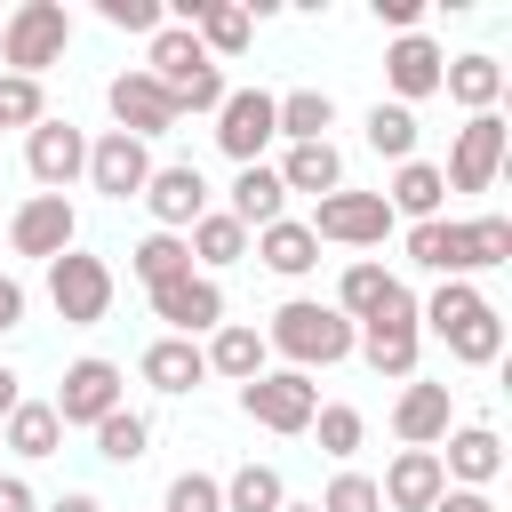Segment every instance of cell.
Returning <instances> with one entry per match:
<instances>
[{
	"label": "cell",
	"mask_w": 512,
	"mask_h": 512,
	"mask_svg": "<svg viewBox=\"0 0 512 512\" xmlns=\"http://www.w3.org/2000/svg\"><path fill=\"white\" fill-rule=\"evenodd\" d=\"M304 232L312 240H344V248H376L392 232V208H384V192H328Z\"/></svg>",
	"instance_id": "cell-7"
},
{
	"label": "cell",
	"mask_w": 512,
	"mask_h": 512,
	"mask_svg": "<svg viewBox=\"0 0 512 512\" xmlns=\"http://www.w3.org/2000/svg\"><path fill=\"white\" fill-rule=\"evenodd\" d=\"M136 200L160 216V232H184V224H200V216H208V176H200L192 160H176V168H152Z\"/></svg>",
	"instance_id": "cell-12"
},
{
	"label": "cell",
	"mask_w": 512,
	"mask_h": 512,
	"mask_svg": "<svg viewBox=\"0 0 512 512\" xmlns=\"http://www.w3.org/2000/svg\"><path fill=\"white\" fill-rule=\"evenodd\" d=\"M64 40H72V16H64V0H24V8L0 24V56H8L24 80H40V72L64 56Z\"/></svg>",
	"instance_id": "cell-3"
},
{
	"label": "cell",
	"mask_w": 512,
	"mask_h": 512,
	"mask_svg": "<svg viewBox=\"0 0 512 512\" xmlns=\"http://www.w3.org/2000/svg\"><path fill=\"white\" fill-rule=\"evenodd\" d=\"M496 168H504V120H496V112H472V120L456 128V152H448L440 184H456V192H488Z\"/></svg>",
	"instance_id": "cell-9"
},
{
	"label": "cell",
	"mask_w": 512,
	"mask_h": 512,
	"mask_svg": "<svg viewBox=\"0 0 512 512\" xmlns=\"http://www.w3.org/2000/svg\"><path fill=\"white\" fill-rule=\"evenodd\" d=\"M40 120H48V104H40V80L8 72V80H0V128H40Z\"/></svg>",
	"instance_id": "cell-40"
},
{
	"label": "cell",
	"mask_w": 512,
	"mask_h": 512,
	"mask_svg": "<svg viewBox=\"0 0 512 512\" xmlns=\"http://www.w3.org/2000/svg\"><path fill=\"white\" fill-rule=\"evenodd\" d=\"M144 176H152V152H144L136 136H120V128H112V136H96V144H88V184H96L104 200H136V192H144Z\"/></svg>",
	"instance_id": "cell-15"
},
{
	"label": "cell",
	"mask_w": 512,
	"mask_h": 512,
	"mask_svg": "<svg viewBox=\"0 0 512 512\" xmlns=\"http://www.w3.org/2000/svg\"><path fill=\"white\" fill-rule=\"evenodd\" d=\"M272 136H280V128H272V96H264V88H224V104H216V144H224V160L256 168V152H264Z\"/></svg>",
	"instance_id": "cell-8"
},
{
	"label": "cell",
	"mask_w": 512,
	"mask_h": 512,
	"mask_svg": "<svg viewBox=\"0 0 512 512\" xmlns=\"http://www.w3.org/2000/svg\"><path fill=\"white\" fill-rule=\"evenodd\" d=\"M392 432H400L408 448L448 440V384H408V392H400V408H392Z\"/></svg>",
	"instance_id": "cell-20"
},
{
	"label": "cell",
	"mask_w": 512,
	"mask_h": 512,
	"mask_svg": "<svg viewBox=\"0 0 512 512\" xmlns=\"http://www.w3.org/2000/svg\"><path fill=\"white\" fill-rule=\"evenodd\" d=\"M432 512H496V504H488L480 488H440V504H432Z\"/></svg>",
	"instance_id": "cell-47"
},
{
	"label": "cell",
	"mask_w": 512,
	"mask_h": 512,
	"mask_svg": "<svg viewBox=\"0 0 512 512\" xmlns=\"http://www.w3.org/2000/svg\"><path fill=\"white\" fill-rule=\"evenodd\" d=\"M440 88H448L464 112H496V96H504V64H496V56H456V64L440 72Z\"/></svg>",
	"instance_id": "cell-28"
},
{
	"label": "cell",
	"mask_w": 512,
	"mask_h": 512,
	"mask_svg": "<svg viewBox=\"0 0 512 512\" xmlns=\"http://www.w3.org/2000/svg\"><path fill=\"white\" fill-rule=\"evenodd\" d=\"M24 168H32V184L64 192V184L88 168V136H80L72 120H40V128L24 136Z\"/></svg>",
	"instance_id": "cell-14"
},
{
	"label": "cell",
	"mask_w": 512,
	"mask_h": 512,
	"mask_svg": "<svg viewBox=\"0 0 512 512\" xmlns=\"http://www.w3.org/2000/svg\"><path fill=\"white\" fill-rule=\"evenodd\" d=\"M0 512H32V488L24 480H0Z\"/></svg>",
	"instance_id": "cell-50"
},
{
	"label": "cell",
	"mask_w": 512,
	"mask_h": 512,
	"mask_svg": "<svg viewBox=\"0 0 512 512\" xmlns=\"http://www.w3.org/2000/svg\"><path fill=\"white\" fill-rule=\"evenodd\" d=\"M96 448H104V456H112V464H136V456H144V448H152V424H144V416H136V408H112V416H104V424H96Z\"/></svg>",
	"instance_id": "cell-38"
},
{
	"label": "cell",
	"mask_w": 512,
	"mask_h": 512,
	"mask_svg": "<svg viewBox=\"0 0 512 512\" xmlns=\"http://www.w3.org/2000/svg\"><path fill=\"white\" fill-rule=\"evenodd\" d=\"M408 264H424V272H448V280L480 272V264H472V232H464V224H440V216L408 232Z\"/></svg>",
	"instance_id": "cell-19"
},
{
	"label": "cell",
	"mask_w": 512,
	"mask_h": 512,
	"mask_svg": "<svg viewBox=\"0 0 512 512\" xmlns=\"http://www.w3.org/2000/svg\"><path fill=\"white\" fill-rule=\"evenodd\" d=\"M280 208H288V184H280L272 168H240V176H232V208H224V216H232L240 232H248V224H256V232L280 224Z\"/></svg>",
	"instance_id": "cell-22"
},
{
	"label": "cell",
	"mask_w": 512,
	"mask_h": 512,
	"mask_svg": "<svg viewBox=\"0 0 512 512\" xmlns=\"http://www.w3.org/2000/svg\"><path fill=\"white\" fill-rule=\"evenodd\" d=\"M48 304H56L72 328H96V320L112 312V264H104V256L64 248V256L48 264Z\"/></svg>",
	"instance_id": "cell-4"
},
{
	"label": "cell",
	"mask_w": 512,
	"mask_h": 512,
	"mask_svg": "<svg viewBox=\"0 0 512 512\" xmlns=\"http://www.w3.org/2000/svg\"><path fill=\"white\" fill-rule=\"evenodd\" d=\"M16 400H24V376H16V368H0V424L16 416Z\"/></svg>",
	"instance_id": "cell-49"
},
{
	"label": "cell",
	"mask_w": 512,
	"mask_h": 512,
	"mask_svg": "<svg viewBox=\"0 0 512 512\" xmlns=\"http://www.w3.org/2000/svg\"><path fill=\"white\" fill-rule=\"evenodd\" d=\"M368 144L384 160H416V112L408 104H368Z\"/></svg>",
	"instance_id": "cell-36"
},
{
	"label": "cell",
	"mask_w": 512,
	"mask_h": 512,
	"mask_svg": "<svg viewBox=\"0 0 512 512\" xmlns=\"http://www.w3.org/2000/svg\"><path fill=\"white\" fill-rule=\"evenodd\" d=\"M184 248H192V256H200V264H240V256H248V232H240V224H232V216H200V224H192V240H184Z\"/></svg>",
	"instance_id": "cell-37"
},
{
	"label": "cell",
	"mask_w": 512,
	"mask_h": 512,
	"mask_svg": "<svg viewBox=\"0 0 512 512\" xmlns=\"http://www.w3.org/2000/svg\"><path fill=\"white\" fill-rule=\"evenodd\" d=\"M48 408H56V424H104L120 408V368L112 360H72Z\"/></svg>",
	"instance_id": "cell-10"
},
{
	"label": "cell",
	"mask_w": 512,
	"mask_h": 512,
	"mask_svg": "<svg viewBox=\"0 0 512 512\" xmlns=\"http://www.w3.org/2000/svg\"><path fill=\"white\" fill-rule=\"evenodd\" d=\"M416 344H424V328H416V296L408 288H392L384 296V312L376 320H360V352H368V368L376 376H416Z\"/></svg>",
	"instance_id": "cell-5"
},
{
	"label": "cell",
	"mask_w": 512,
	"mask_h": 512,
	"mask_svg": "<svg viewBox=\"0 0 512 512\" xmlns=\"http://www.w3.org/2000/svg\"><path fill=\"white\" fill-rule=\"evenodd\" d=\"M264 344H280L288 360H296V376L304 368H328V360H344L352 344H360V328L336 312V304H312V296H296V304H280L272 312V336Z\"/></svg>",
	"instance_id": "cell-2"
},
{
	"label": "cell",
	"mask_w": 512,
	"mask_h": 512,
	"mask_svg": "<svg viewBox=\"0 0 512 512\" xmlns=\"http://www.w3.org/2000/svg\"><path fill=\"white\" fill-rule=\"evenodd\" d=\"M312 424H320V448H328V456H352V448H360V432H368V424H360V408H320Z\"/></svg>",
	"instance_id": "cell-43"
},
{
	"label": "cell",
	"mask_w": 512,
	"mask_h": 512,
	"mask_svg": "<svg viewBox=\"0 0 512 512\" xmlns=\"http://www.w3.org/2000/svg\"><path fill=\"white\" fill-rule=\"evenodd\" d=\"M440 488H448L440 456H432V448H408V456L384 472V488H376V496H384L392 512H432V504H440Z\"/></svg>",
	"instance_id": "cell-18"
},
{
	"label": "cell",
	"mask_w": 512,
	"mask_h": 512,
	"mask_svg": "<svg viewBox=\"0 0 512 512\" xmlns=\"http://www.w3.org/2000/svg\"><path fill=\"white\" fill-rule=\"evenodd\" d=\"M256 256H264L280 280H296V272H312V264H320V240H312L304 224H288V216H280V224H264V232H256Z\"/></svg>",
	"instance_id": "cell-30"
},
{
	"label": "cell",
	"mask_w": 512,
	"mask_h": 512,
	"mask_svg": "<svg viewBox=\"0 0 512 512\" xmlns=\"http://www.w3.org/2000/svg\"><path fill=\"white\" fill-rule=\"evenodd\" d=\"M488 312V296L480 288H464V280H440L432 288V304H416V328H432V336H456L464 320H480Z\"/></svg>",
	"instance_id": "cell-31"
},
{
	"label": "cell",
	"mask_w": 512,
	"mask_h": 512,
	"mask_svg": "<svg viewBox=\"0 0 512 512\" xmlns=\"http://www.w3.org/2000/svg\"><path fill=\"white\" fill-rule=\"evenodd\" d=\"M104 96H112V120H120V136H136V144H144V136H168V128H176V96H168V88H160L152 72H120V80H112Z\"/></svg>",
	"instance_id": "cell-11"
},
{
	"label": "cell",
	"mask_w": 512,
	"mask_h": 512,
	"mask_svg": "<svg viewBox=\"0 0 512 512\" xmlns=\"http://www.w3.org/2000/svg\"><path fill=\"white\" fill-rule=\"evenodd\" d=\"M440 472H456L464 488H480V480H496V472H504V440H496L488 424H464V432L448 440V456H440Z\"/></svg>",
	"instance_id": "cell-26"
},
{
	"label": "cell",
	"mask_w": 512,
	"mask_h": 512,
	"mask_svg": "<svg viewBox=\"0 0 512 512\" xmlns=\"http://www.w3.org/2000/svg\"><path fill=\"white\" fill-rule=\"evenodd\" d=\"M48 512H104V504H96V496H56Z\"/></svg>",
	"instance_id": "cell-51"
},
{
	"label": "cell",
	"mask_w": 512,
	"mask_h": 512,
	"mask_svg": "<svg viewBox=\"0 0 512 512\" xmlns=\"http://www.w3.org/2000/svg\"><path fill=\"white\" fill-rule=\"evenodd\" d=\"M464 232H472V264H504L512 256V216H480Z\"/></svg>",
	"instance_id": "cell-45"
},
{
	"label": "cell",
	"mask_w": 512,
	"mask_h": 512,
	"mask_svg": "<svg viewBox=\"0 0 512 512\" xmlns=\"http://www.w3.org/2000/svg\"><path fill=\"white\" fill-rule=\"evenodd\" d=\"M448 352H456L464 368H488V360L504 352V320H496V312H480V320H464V328L448 336Z\"/></svg>",
	"instance_id": "cell-39"
},
{
	"label": "cell",
	"mask_w": 512,
	"mask_h": 512,
	"mask_svg": "<svg viewBox=\"0 0 512 512\" xmlns=\"http://www.w3.org/2000/svg\"><path fill=\"white\" fill-rule=\"evenodd\" d=\"M280 504H288V488H280L272 464H240L224 480V512H280Z\"/></svg>",
	"instance_id": "cell-35"
},
{
	"label": "cell",
	"mask_w": 512,
	"mask_h": 512,
	"mask_svg": "<svg viewBox=\"0 0 512 512\" xmlns=\"http://www.w3.org/2000/svg\"><path fill=\"white\" fill-rule=\"evenodd\" d=\"M152 80L176 96V112H216L224 104V72H216V56L184 24H160L152 32Z\"/></svg>",
	"instance_id": "cell-1"
},
{
	"label": "cell",
	"mask_w": 512,
	"mask_h": 512,
	"mask_svg": "<svg viewBox=\"0 0 512 512\" xmlns=\"http://www.w3.org/2000/svg\"><path fill=\"white\" fill-rule=\"evenodd\" d=\"M152 312L176 328V336H200V328H224V288L208 272H184L168 288H152Z\"/></svg>",
	"instance_id": "cell-16"
},
{
	"label": "cell",
	"mask_w": 512,
	"mask_h": 512,
	"mask_svg": "<svg viewBox=\"0 0 512 512\" xmlns=\"http://www.w3.org/2000/svg\"><path fill=\"white\" fill-rule=\"evenodd\" d=\"M208 368H216V376H232V384H256V376H264V336H256V328H240V320H232V328H216Z\"/></svg>",
	"instance_id": "cell-32"
},
{
	"label": "cell",
	"mask_w": 512,
	"mask_h": 512,
	"mask_svg": "<svg viewBox=\"0 0 512 512\" xmlns=\"http://www.w3.org/2000/svg\"><path fill=\"white\" fill-rule=\"evenodd\" d=\"M56 440H64L56 408H48V400H16V416H8L0 448H16V456H56Z\"/></svg>",
	"instance_id": "cell-33"
},
{
	"label": "cell",
	"mask_w": 512,
	"mask_h": 512,
	"mask_svg": "<svg viewBox=\"0 0 512 512\" xmlns=\"http://www.w3.org/2000/svg\"><path fill=\"white\" fill-rule=\"evenodd\" d=\"M392 288H400V280H392L384 264H352V272H344V288H336V312H344V320H376Z\"/></svg>",
	"instance_id": "cell-34"
},
{
	"label": "cell",
	"mask_w": 512,
	"mask_h": 512,
	"mask_svg": "<svg viewBox=\"0 0 512 512\" xmlns=\"http://www.w3.org/2000/svg\"><path fill=\"white\" fill-rule=\"evenodd\" d=\"M200 376H208V352H200L192 336H160V344L144 352V384H152V392H192Z\"/></svg>",
	"instance_id": "cell-23"
},
{
	"label": "cell",
	"mask_w": 512,
	"mask_h": 512,
	"mask_svg": "<svg viewBox=\"0 0 512 512\" xmlns=\"http://www.w3.org/2000/svg\"><path fill=\"white\" fill-rule=\"evenodd\" d=\"M240 416H248V424H264V432H312V416H320V392H312V376L280 368V376H256V384H240Z\"/></svg>",
	"instance_id": "cell-6"
},
{
	"label": "cell",
	"mask_w": 512,
	"mask_h": 512,
	"mask_svg": "<svg viewBox=\"0 0 512 512\" xmlns=\"http://www.w3.org/2000/svg\"><path fill=\"white\" fill-rule=\"evenodd\" d=\"M8 328H24V288L0 272V336H8Z\"/></svg>",
	"instance_id": "cell-48"
},
{
	"label": "cell",
	"mask_w": 512,
	"mask_h": 512,
	"mask_svg": "<svg viewBox=\"0 0 512 512\" xmlns=\"http://www.w3.org/2000/svg\"><path fill=\"white\" fill-rule=\"evenodd\" d=\"M248 32H256V16H248L240 0H200V16H192V40H200L208 56H240Z\"/></svg>",
	"instance_id": "cell-27"
},
{
	"label": "cell",
	"mask_w": 512,
	"mask_h": 512,
	"mask_svg": "<svg viewBox=\"0 0 512 512\" xmlns=\"http://www.w3.org/2000/svg\"><path fill=\"white\" fill-rule=\"evenodd\" d=\"M440 200H448L440 168H432V160H400V176H392L384 208H392V216H416V224H432V216H440Z\"/></svg>",
	"instance_id": "cell-25"
},
{
	"label": "cell",
	"mask_w": 512,
	"mask_h": 512,
	"mask_svg": "<svg viewBox=\"0 0 512 512\" xmlns=\"http://www.w3.org/2000/svg\"><path fill=\"white\" fill-rule=\"evenodd\" d=\"M328 120H336L328 88H296V96H272V128H280L288 144H328Z\"/></svg>",
	"instance_id": "cell-24"
},
{
	"label": "cell",
	"mask_w": 512,
	"mask_h": 512,
	"mask_svg": "<svg viewBox=\"0 0 512 512\" xmlns=\"http://www.w3.org/2000/svg\"><path fill=\"white\" fill-rule=\"evenodd\" d=\"M272 176H280L288 192H320V200H328V192H344V152H336V144H288V160H280Z\"/></svg>",
	"instance_id": "cell-21"
},
{
	"label": "cell",
	"mask_w": 512,
	"mask_h": 512,
	"mask_svg": "<svg viewBox=\"0 0 512 512\" xmlns=\"http://www.w3.org/2000/svg\"><path fill=\"white\" fill-rule=\"evenodd\" d=\"M168 512H224V480H208V472H176V480H168Z\"/></svg>",
	"instance_id": "cell-42"
},
{
	"label": "cell",
	"mask_w": 512,
	"mask_h": 512,
	"mask_svg": "<svg viewBox=\"0 0 512 512\" xmlns=\"http://www.w3.org/2000/svg\"><path fill=\"white\" fill-rule=\"evenodd\" d=\"M416 16H424V0H376V24H400V32H416Z\"/></svg>",
	"instance_id": "cell-46"
},
{
	"label": "cell",
	"mask_w": 512,
	"mask_h": 512,
	"mask_svg": "<svg viewBox=\"0 0 512 512\" xmlns=\"http://www.w3.org/2000/svg\"><path fill=\"white\" fill-rule=\"evenodd\" d=\"M72 232H80V216H72V200H64V192H32V200L16 208V224H8L16 256H48V264L72 248Z\"/></svg>",
	"instance_id": "cell-13"
},
{
	"label": "cell",
	"mask_w": 512,
	"mask_h": 512,
	"mask_svg": "<svg viewBox=\"0 0 512 512\" xmlns=\"http://www.w3.org/2000/svg\"><path fill=\"white\" fill-rule=\"evenodd\" d=\"M128 272H136L144 288H168V280H184V272H192V248H184V232H144V240L128 248Z\"/></svg>",
	"instance_id": "cell-29"
},
{
	"label": "cell",
	"mask_w": 512,
	"mask_h": 512,
	"mask_svg": "<svg viewBox=\"0 0 512 512\" xmlns=\"http://www.w3.org/2000/svg\"><path fill=\"white\" fill-rule=\"evenodd\" d=\"M320 512H384V496H376V480H368V472H336V480H328V496H320Z\"/></svg>",
	"instance_id": "cell-41"
},
{
	"label": "cell",
	"mask_w": 512,
	"mask_h": 512,
	"mask_svg": "<svg viewBox=\"0 0 512 512\" xmlns=\"http://www.w3.org/2000/svg\"><path fill=\"white\" fill-rule=\"evenodd\" d=\"M280 512H320V504H280Z\"/></svg>",
	"instance_id": "cell-52"
},
{
	"label": "cell",
	"mask_w": 512,
	"mask_h": 512,
	"mask_svg": "<svg viewBox=\"0 0 512 512\" xmlns=\"http://www.w3.org/2000/svg\"><path fill=\"white\" fill-rule=\"evenodd\" d=\"M384 72H392V96L416 112L424 96H440V72H448V56H440L424 32H400V40H392V56H384Z\"/></svg>",
	"instance_id": "cell-17"
},
{
	"label": "cell",
	"mask_w": 512,
	"mask_h": 512,
	"mask_svg": "<svg viewBox=\"0 0 512 512\" xmlns=\"http://www.w3.org/2000/svg\"><path fill=\"white\" fill-rule=\"evenodd\" d=\"M96 16L112 32H160V0H96Z\"/></svg>",
	"instance_id": "cell-44"
}]
</instances>
